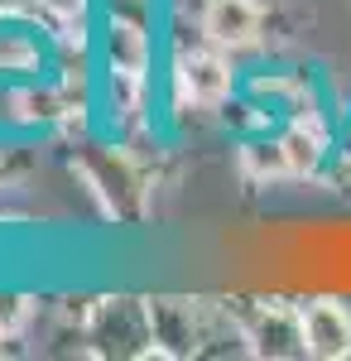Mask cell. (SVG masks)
I'll list each match as a JSON object with an SVG mask.
<instances>
[{
  "label": "cell",
  "instance_id": "obj_1",
  "mask_svg": "<svg viewBox=\"0 0 351 361\" xmlns=\"http://www.w3.org/2000/svg\"><path fill=\"white\" fill-rule=\"evenodd\" d=\"M298 323H303V357L318 361H342L351 357V313L337 299H313V304L298 308Z\"/></svg>",
  "mask_w": 351,
  "mask_h": 361
},
{
  "label": "cell",
  "instance_id": "obj_2",
  "mask_svg": "<svg viewBox=\"0 0 351 361\" xmlns=\"http://www.w3.org/2000/svg\"><path fill=\"white\" fill-rule=\"evenodd\" d=\"M231 63L221 58V49H197V54H183L178 68H173V87H178V102H192V106H216L226 102L231 92Z\"/></svg>",
  "mask_w": 351,
  "mask_h": 361
},
{
  "label": "cell",
  "instance_id": "obj_3",
  "mask_svg": "<svg viewBox=\"0 0 351 361\" xmlns=\"http://www.w3.org/2000/svg\"><path fill=\"white\" fill-rule=\"evenodd\" d=\"M318 159H323V130H318V126L308 130V121L289 126L274 145H265V154H260V149L245 154V164L270 173V178H279V173H308Z\"/></svg>",
  "mask_w": 351,
  "mask_h": 361
},
{
  "label": "cell",
  "instance_id": "obj_4",
  "mask_svg": "<svg viewBox=\"0 0 351 361\" xmlns=\"http://www.w3.org/2000/svg\"><path fill=\"white\" fill-rule=\"evenodd\" d=\"M202 34L212 39L216 49L236 54V49H250L260 39V5L255 0H207L202 10Z\"/></svg>",
  "mask_w": 351,
  "mask_h": 361
},
{
  "label": "cell",
  "instance_id": "obj_5",
  "mask_svg": "<svg viewBox=\"0 0 351 361\" xmlns=\"http://www.w3.org/2000/svg\"><path fill=\"white\" fill-rule=\"evenodd\" d=\"M255 352H270V357H298L303 352V323H298V308H260V323L250 328Z\"/></svg>",
  "mask_w": 351,
  "mask_h": 361
},
{
  "label": "cell",
  "instance_id": "obj_6",
  "mask_svg": "<svg viewBox=\"0 0 351 361\" xmlns=\"http://www.w3.org/2000/svg\"><path fill=\"white\" fill-rule=\"evenodd\" d=\"M106 68L111 73H125V78H144V68H149V39H144V29L135 20H111L106 29Z\"/></svg>",
  "mask_w": 351,
  "mask_h": 361
},
{
  "label": "cell",
  "instance_id": "obj_7",
  "mask_svg": "<svg viewBox=\"0 0 351 361\" xmlns=\"http://www.w3.org/2000/svg\"><path fill=\"white\" fill-rule=\"evenodd\" d=\"M39 63V49L29 44L25 34H15V29H0V73H25Z\"/></svg>",
  "mask_w": 351,
  "mask_h": 361
},
{
  "label": "cell",
  "instance_id": "obj_8",
  "mask_svg": "<svg viewBox=\"0 0 351 361\" xmlns=\"http://www.w3.org/2000/svg\"><path fill=\"white\" fill-rule=\"evenodd\" d=\"M29 318V299L20 294H0V337H15Z\"/></svg>",
  "mask_w": 351,
  "mask_h": 361
},
{
  "label": "cell",
  "instance_id": "obj_9",
  "mask_svg": "<svg viewBox=\"0 0 351 361\" xmlns=\"http://www.w3.org/2000/svg\"><path fill=\"white\" fill-rule=\"evenodd\" d=\"M39 10H49L54 20H82L87 15V0H39Z\"/></svg>",
  "mask_w": 351,
  "mask_h": 361
}]
</instances>
